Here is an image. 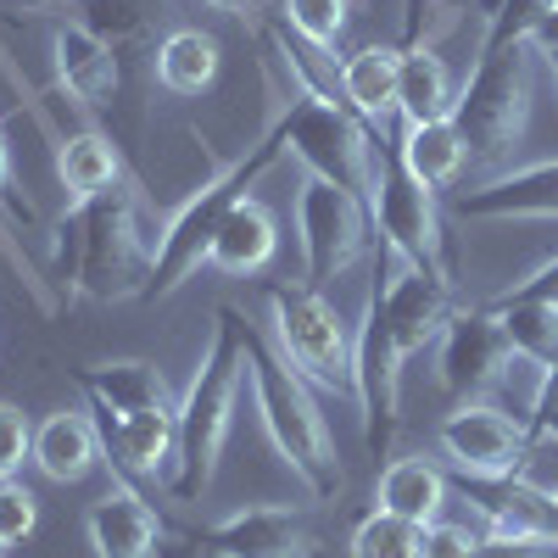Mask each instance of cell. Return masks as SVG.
I'll return each instance as SVG.
<instances>
[{
	"instance_id": "25",
	"label": "cell",
	"mask_w": 558,
	"mask_h": 558,
	"mask_svg": "<svg viewBox=\"0 0 558 558\" xmlns=\"http://www.w3.org/2000/svg\"><path fill=\"white\" fill-rule=\"evenodd\" d=\"M218 68H223L218 39H213L207 28H184V23L162 34L157 57H151L157 84L168 89V96H179V101H196V96H207V89L218 84Z\"/></svg>"
},
{
	"instance_id": "24",
	"label": "cell",
	"mask_w": 558,
	"mask_h": 558,
	"mask_svg": "<svg viewBox=\"0 0 558 558\" xmlns=\"http://www.w3.org/2000/svg\"><path fill=\"white\" fill-rule=\"evenodd\" d=\"M51 140H57V179H62L68 202H89V196H101V191H112V184L129 179L112 134L78 129V134H51Z\"/></svg>"
},
{
	"instance_id": "37",
	"label": "cell",
	"mask_w": 558,
	"mask_h": 558,
	"mask_svg": "<svg viewBox=\"0 0 558 558\" xmlns=\"http://www.w3.org/2000/svg\"><path fill=\"white\" fill-rule=\"evenodd\" d=\"M508 296H525V302H547V307H558V257H547L542 268H531L520 286H508Z\"/></svg>"
},
{
	"instance_id": "36",
	"label": "cell",
	"mask_w": 558,
	"mask_h": 558,
	"mask_svg": "<svg viewBox=\"0 0 558 558\" xmlns=\"http://www.w3.org/2000/svg\"><path fill=\"white\" fill-rule=\"evenodd\" d=\"M525 430H531V441H558V375H542L531 413H525Z\"/></svg>"
},
{
	"instance_id": "40",
	"label": "cell",
	"mask_w": 558,
	"mask_h": 558,
	"mask_svg": "<svg viewBox=\"0 0 558 558\" xmlns=\"http://www.w3.org/2000/svg\"><path fill=\"white\" fill-rule=\"evenodd\" d=\"M202 7H213V12H223V17H257L252 0H202Z\"/></svg>"
},
{
	"instance_id": "1",
	"label": "cell",
	"mask_w": 558,
	"mask_h": 558,
	"mask_svg": "<svg viewBox=\"0 0 558 558\" xmlns=\"http://www.w3.org/2000/svg\"><path fill=\"white\" fill-rule=\"evenodd\" d=\"M458 313L452 279L408 268L397 252L380 246L375 286L363 296V324L352 336V402L363 418V441L375 458L391 452L402 430V368L430 341H441L447 318Z\"/></svg>"
},
{
	"instance_id": "12",
	"label": "cell",
	"mask_w": 558,
	"mask_h": 558,
	"mask_svg": "<svg viewBox=\"0 0 558 558\" xmlns=\"http://www.w3.org/2000/svg\"><path fill=\"white\" fill-rule=\"evenodd\" d=\"M89 402V425L101 436V463L112 470V481L146 492L168 481L173 463V441H179V408H140V413H112L101 397Z\"/></svg>"
},
{
	"instance_id": "28",
	"label": "cell",
	"mask_w": 558,
	"mask_h": 558,
	"mask_svg": "<svg viewBox=\"0 0 558 558\" xmlns=\"http://www.w3.org/2000/svg\"><path fill=\"white\" fill-rule=\"evenodd\" d=\"M486 307L502 318V336H508V347H514V357L536 363L542 375H558V307L508 296V291L492 296Z\"/></svg>"
},
{
	"instance_id": "7",
	"label": "cell",
	"mask_w": 558,
	"mask_h": 558,
	"mask_svg": "<svg viewBox=\"0 0 558 558\" xmlns=\"http://www.w3.org/2000/svg\"><path fill=\"white\" fill-rule=\"evenodd\" d=\"M268 96H274V134L286 140V151L324 184H341L357 202H368V184H375V129H363L347 107L318 101L307 89L286 84L268 62Z\"/></svg>"
},
{
	"instance_id": "15",
	"label": "cell",
	"mask_w": 558,
	"mask_h": 558,
	"mask_svg": "<svg viewBox=\"0 0 558 558\" xmlns=\"http://www.w3.org/2000/svg\"><path fill=\"white\" fill-rule=\"evenodd\" d=\"M51 68H57V89H62V96H73L84 112L118 107L123 62H118L112 45L96 28H84L78 17H62L51 28Z\"/></svg>"
},
{
	"instance_id": "29",
	"label": "cell",
	"mask_w": 558,
	"mask_h": 558,
	"mask_svg": "<svg viewBox=\"0 0 558 558\" xmlns=\"http://www.w3.org/2000/svg\"><path fill=\"white\" fill-rule=\"evenodd\" d=\"M34 218V207L17 196V184H12V151H7V134H0V246H7V257L17 263V274L28 279V291H34V302L45 307V313H57V296L45 291V279L28 268V257L17 252V235H23V223Z\"/></svg>"
},
{
	"instance_id": "21",
	"label": "cell",
	"mask_w": 558,
	"mask_h": 558,
	"mask_svg": "<svg viewBox=\"0 0 558 558\" xmlns=\"http://www.w3.org/2000/svg\"><path fill=\"white\" fill-rule=\"evenodd\" d=\"M78 391L101 397L112 413H140V408H179L168 391V375L146 357H112V363H84L78 368Z\"/></svg>"
},
{
	"instance_id": "10",
	"label": "cell",
	"mask_w": 558,
	"mask_h": 558,
	"mask_svg": "<svg viewBox=\"0 0 558 558\" xmlns=\"http://www.w3.org/2000/svg\"><path fill=\"white\" fill-rule=\"evenodd\" d=\"M368 202H357L341 184H324V179H302L296 191V246H302V286L324 291L330 279H341L363 252H368Z\"/></svg>"
},
{
	"instance_id": "32",
	"label": "cell",
	"mask_w": 558,
	"mask_h": 558,
	"mask_svg": "<svg viewBox=\"0 0 558 558\" xmlns=\"http://www.w3.org/2000/svg\"><path fill=\"white\" fill-rule=\"evenodd\" d=\"M23 463H34V425L17 402H0V481H17Z\"/></svg>"
},
{
	"instance_id": "30",
	"label": "cell",
	"mask_w": 558,
	"mask_h": 558,
	"mask_svg": "<svg viewBox=\"0 0 558 558\" xmlns=\"http://www.w3.org/2000/svg\"><path fill=\"white\" fill-rule=\"evenodd\" d=\"M418 536H425L418 525L386 514V508H368L347 536V553L352 558H418Z\"/></svg>"
},
{
	"instance_id": "42",
	"label": "cell",
	"mask_w": 558,
	"mask_h": 558,
	"mask_svg": "<svg viewBox=\"0 0 558 558\" xmlns=\"http://www.w3.org/2000/svg\"><path fill=\"white\" fill-rule=\"evenodd\" d=\"M547 68H553V78H558V57H547Z\"/></svg>"
},
{
	"instance_id": "13",
	"label": "cell",
	"mask_w": 558,
	"mask_h": 558,
	"mask_svg": "<svg viewBox=\"0 0 558 558\" xmlns=\"http://www.w3.org/2000/svg\"><path fill=\"white\" fill-rule=\"evenodd\" d=\"M207 558H318L313 514L286 502H246L213 525L184 531Z\"/></svg>"
},
{
	"instance_id": "34",
	"label": "cell",
	"mask_w": 558,
	"mask_h": 558,
	"mask_svg": "<svg viewBox=\"0 0 558 558\" xmlns=\"http://www.w3.org/2000/svg\"><path fill=\"white\" fill-rule=\"evenodd\" d=\"M34 531H39V502H34V492L17 486V481H0V536H7V547H23Z\"/></svg>"
},
{
	"instance_id": "4",
	"label": "cell",
	"mask_w": 558,
	"mask_h": 558,
	"mask_svg": "<svg viewBox=\"0 0 558 558\" xmlns=\"http://www.w3.org/2000/svg\"><path fill=\"white\" fill-rule=\"evenodd\" d=\"M241 375H246L241 307H218L202 368H196L191 391L179 397V441H173V463H168V481H162V492L173 502H202L207 497V486L218 475V452L229 441V418H235Z\"/></svg>"
},
{
	"instance_id": "5",
	"label": "cell",
	"mask_w": 558,
	"mask_h": 558,
	"mask_svg": "<svg viewBox=\"0 0 558 558\" xmlns=\"http://www.w3.org/2000/svg\"><path fill=\"white\" fill-rule=\"evenodd\" d=\"M279 151H286V140L268 129L252 151H241L235 162H223L218 173H207L196 191L168 213V223L157 229L151 279H146V291H140V302H168V296H179L184 286H191L196 268H207V252H213V241H218L229 207L252 196V184L279 162Z\"/></svg>"
},
{
	"instance_id": "23",
	"label": "cell",
	"mask_w": 558,
	"mask_h": 558,
	"mask_svg": "<svg viewBox=\"0 0 558 558\" xmlns=\"http://www.w3.org/2000/svg\"><path fill=\"white\" fill-rule=\"evenodd\" d=\"M375 508L425 531L447 508V470L436 458H391L380 470V486H375Z\"/></svg>"
},
{
	"instance_id": "31",
	"label": "cell",
	"mask_w": 558,
	"mask_h": 558,
	"mask_svg": "<svg viewBox=\"0 0 558 558\" xmlns=\"http://www.w3.org/2000/svg\"><path fill=\"white\" fill-rule=\"evenodd\" d=\"M274 12L286 17L302 39H313L318 51H336V39L352 17V0H274Z\"/></svg>"
},
{
	"instance_id": "9",
	"label": "cell",
	"mask_w": 558,
	"mask_h": 558,
	"mask_svg": "<svg viewBox=\"0 0 558 558\" xmlns=\"http://www.w3.org/2000/svg\"><path fill=\"white\" fill-rule=\"evenodd\" d=\"M368 223L386 252H397L408 268H425L452 279V257H447V229H441V207L436 191H425L408 162L402 146L386 134H375V184H368Z\"/></svg>"
},
{
	"instance_id": "8",
	"label": "cell",
	"mask_w": 558,
	"mask_h": 558,
	"mask_svg": "<svg viewBox=\"0 0 558 558\" xmlns=\"http://www.w3.org/2000/svg\"><path fill=\"white\" fill-rule=\"evenodd\" d=\"M263 302H268L279 357H286L313 391H330V397L352 402V336H347L336 302L313 286H302V279H291V286L286 279H268Z\"/></svg>"
},
{
	"instance_id": "35",
	"label": "cell",
	"mask_w": 558,
	"mask_h": 558,
	"mask_svg": "<svg viewBox=\"0 0 558 558\" xmlns=\"http://www.w3.org/2000/svg\"><path fill=\"white\" fill-rule=\"evenodd\" d=\"M558 7V0H502L497 17L486 23V39L481 45H508V39H531V28Z\"/></svg>"
},
{
	"instance_id": "17",
	"label": "cell",
	"mask_w": 558,
	"mask_h": 558,
	"mask_svg": "<svg viewBox=\"0 0 558 558\" xmlns=\"http://www.w3.org/2000/svg\"><path fill=\"white\" fill-rule=\"evenodd\" d=\"M84 531H89L96 558H157V547L168 536V525H162L157 508L146 502V492H134L123 481H112L107 497L89 502Z\"/></svg>"
},
{
	"instance_id": "22",
	"label": "cell",
	"mask_w": 558,
	"mask_h": 558,
	"mask_svg": "<svg viewBox=\"0 0 558 558\" xmlns=\"http://www.w3.org/2000/svg\"><path fill=\"white\" fill-rule=\"evenodd\" d=\"M101 463V436L89 425V413H51L34 425V470L57 486H78Z\"/></svg>"
},
{
	"instance_id": "41",
	"label": "cell",
	"mask_w": 558,
	"mask_h": 558,
	"mask_svg": "<svg viewBox=\"0 0 558 558\" xmlns=\"http://www.w3.org/2000/svg\"><path fill=\"white\" fill-rule=\"evenodd\" d=\"M547 502H553V520H558V486H553V492H547Z\"/></svg>"
},
{
	"instance_id": "19",
	"label": "cell",
	"mask_w": 558,
	"mask_h": 558,
	"mask_svg": "<svg viewBox=\"0 0 558 558\" xmlns=\"http://www.w3.org/2000/svg\"><path fill=\"white\" fill-rule=\"evenodd\" d=\"M68 12H78L84 28H96L118 51V62L123 57H157L162 34L173 28L168 23V12H173L168 0H73Z\"/></svg>"
},
{
	"instance_id": "14",
	"label": "cell",
	"mask_w": 558,
	"mask_h": 558,
	"mask_svg": "<svg viewBox=\"0 0 558 558\" xmlns=\"http://www.w3.org/2000/svg\"><path fill=\"white\" fill-rule=\"evenodd\" d=\"M514 363V347L502 336V318L492 307H458L441 330V352H436V380L447 397L475 402V391L497 386L502 368Z\"/></svg>"
},
{
	"instance_id": "11",
	"label": "cell",
	"mask_w": 558,
	"mask_h": 558,
	"mask_svg": "<svg viewBox=\"0 0 558 558\" xmlns=\"http://www.w3.org/2000/svg\"><path fill=\"white\" fill-rule=\"evenodd\" d=\"M436 447L458 481H514L525 475V458L536 441L525 418H508L502 408L486 402H458L436 425Z\"/></svg>"
},
{
	"instance_id": "16",
	"label": "cell",
	"mask_w": 558,
	"mask_h": 558,
	"mask_svg": "<svg viewBox=\"0 0 558 558\" xmlns=\"http://www.w3.org/2000/svg\"><path fill=\"white\" fill-rule=\"evenodd\" d=\"M458 218L481 223H508V218H558V162H525L502 168L481 184H463L452 196Z\"/></svg>"
},
{
	"instance_id": "6",
	"label": "cell",
	"mask_w": 558,
	"mask_h": 558,
	"mask_svg": "<svg viewBox=\"0 0 558 558\" xmlns=\"http://www.w3.org/2000/svg\"><path fill=\"white\" fill-rule=\"evenodd\" d=\"M452 123L470 151L475 184L502 173V162L514 157L520 134L531 123V39H508V45H481L475 73L463 78Z\"/></svg>"
},
{
	"instance_id": "33",
	"label": "cell",
	"mask_w": 558,
	"mask_h": 558,
	"mask_svg": "<svg viewBox=\"0 0 558 558\" xmlns=\"http://www.w3.org/2000/svg\"><path fill=\"white\" fill-rule=\"evenodd\" d=\"M481 547H486V536L458 520H430L425 536H418V558H481Z\"/></svg>"
},
{
	"instance_id": "20",
	"label": "cell",
	"mask_w": 558,
	"mask_h": 558,
	"mask_svg": "<svg viewBox=\"0 0 558 558\" xmlns=\"http://www.w3.org/2000/svg\"><path fill=\"white\" fill-rule=\"evenodd\" d=\"M274 252H279L274 213H268L257 196H246V202L229 207L218 241H213V252H207V268H218V274H229V279H246V274H263V268L274 263Z\"/></svg>"
},
{
	"instance_id": "38",
	"label": "cell",
	"mask_w": 558,
	"mask_h": 558,
	"mask_svg": "<svg viewBox=\"0 0 558 558\" xmlns=\"http://www.w3.org/2000/svg\"><path fill=\"white\" fill-rule=\"evenodd\" d=\"M531 51H542V57H558V7L531 28Z\"/></svg>"
},
{
	"instance_id": "39",
	"label": "cell",
	"mask_w": 558,
	"mask_h": 558,
	"mask_svg": "<svg viewBox=\"0 0 558 558\" xmlns=\"http://www.w3.org/2000/svg\"><path fill=\"white\" fill-rule=\"evenodd\" d=\"M157 558H207V553H202L191 536H184V531H168L162 547H157Z\"/></svg>"
},
{
	"instance_id": "26",
	"label": "cell",
	"mask_w": 558,
	"mask_h": 558,
	"mask_svg": "<svg viewBox=\"0 0 558 558\" xmlns=\"http://www.w3.org/2000/svg\"><path fill=\"white\" fill-rule=\"evenodd\" d=\"M452 101H458V89H452L447 62L436 57V45L430 39L402 45V84H397V118H402V129L452 118Z\"/></svg>"
},
{
	"instance_id": "18",
	"label": "cell",
	"mask_w": 558,
	"mask_h": 558,
	"mask_svg": "<svg viewBox=\"0 0 558 558\" xmlns=\"http://www.w3.org/2000/svg\"><path fill=\"white\" fill-rule=\"evenodd\" d=\"M397 84H402V45H363V51L341 57V101L363 129L375 134L391 129Z\"/></svg>"
},
{
	"instance_id": "3",
	"label": "cell",
	"mask_w": 558,
	"mask_h": 558,
	"mask_svg": "<svg viewBox=\"0 0 558 558\" xmlns=\"http://www.w3.org/2000/svg\"><path fill=\"white\" fill-rule=\"evenodd\" d=\"M241 347H246V380H252V402L257 418L274 441V452L291 463V475L318 497L336 502L347 492V470L336 458V436L324 425V413L313 402V386L296 375V368L279 357V347H268L252 324L241 318Z\"/></svg>"
},
{
	"instance_id": "27",
	"label": "cell",
	"mask_w": 558,
	"mask_h": 558,
	"mask_svg": "<svg viewBox=\"0 0 558 558\" xmlns=\"http://www.w3.org/2000/svg\"><path fill=\"white\" fill-rule=\"evenodd\" d=\"M397 146H402L408 173L425 184V191H436V196H441V191H458L463 173H470V151H463V134H458L452 118L402 129V134H397Z\"/></svg>"
},
{
	"instance_id": "43",
	"label": "cell",
	"mask_w": 558,
	"mask_h": 558,
	"mask_svg": "<svg viewBox=\"0 0 558 558\" xmlns=\"http://www.w3.org/2000/svg\"><path fill=\"white\" fill-rule=\"evenodd\" d=\"M0 558H7V536H0Z\"/></svg>"
},
{
	"instance_id": "2",
	"label": "cell",
	"mask_w": 558,
	"mask_h": 558,
	"mask_svg": "<svg viewBox=\"0 0 558 558\" xmlns=\"http://www.w3.org/2000/svg\"><path fill=\"white\" fill-rule=\"evenodd\" d=\"M151 246L157 235H140V191L134 179H123L112 191L68 207L57 229V279L68 286V296L84 302H129L151 279Z\"/></svg>"
}]
</instances>
